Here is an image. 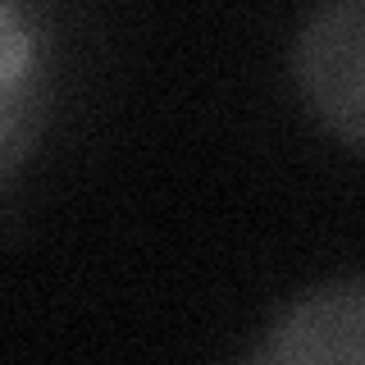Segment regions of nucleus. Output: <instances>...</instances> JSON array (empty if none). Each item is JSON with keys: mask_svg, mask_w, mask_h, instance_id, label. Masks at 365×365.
I'll use <instances>...</instances> for the list:
<instances>
[{"mask_svg": "<svg viewBox=\"0 0 365 365\" xmlns=\"http://www.w3.org/2000/svg\"><path fill=\"white\" fill-rule=\"evenodd\" d=\"M41 106V37L28 0H0V174L28 146Z\"/></svg>", "mask_w": 365, "mask_h": 365, "instance_id": "nucleus-3", "label": "nucleus"}, {"mask_svg": "<svg viewBox=\"0 0 365 365\" xmlns=\"http://www.w3.org/2000/svg\"><path fill=\"white\" fill-rule=\"evenodd\" d=\"M292 83L319 128L365 151V0H319L292 41Z\"/></svg>", "mask_w": 365, "mask_h": 365, "instance_id": "nucleus-1", "label": "nucleus"}, {"mask_svg": "<svg viewBox=\"0 0 365 365\" xmlns=\"http://www.w3.org/2000/svg\"><path fill=\"white\" fill-rule=\"evenodd\" d=\"M265 365H365V279L319 283L274 315L256 347Z\"/></svg>", "mask_w": 365, "mask_h": 365, "instance_id": "nucleus-2", "label": "nucleus"}]
</instances>
